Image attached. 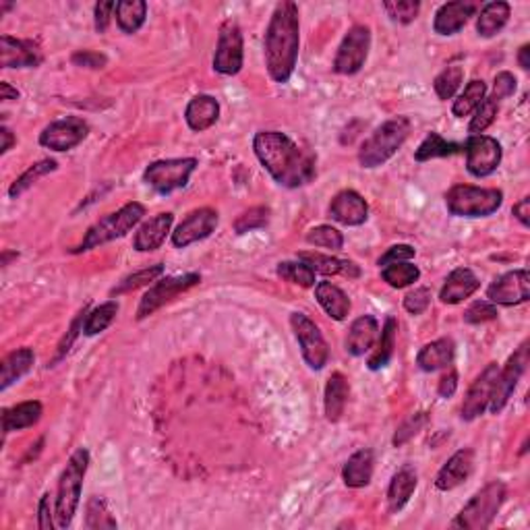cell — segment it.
Returning a JSON list of instances; mask_svg holds the SVG:
<instances>
[{
    "instance_id": "22",
    "label": "cell",
    "mask_w": 530,
    "mask_h": 530,
    "mask_svg": "<svg viewBox=\"0 0 530 530\" xmlns=\"http://www.w3.org/2000/svg\"><path fill=\"white\" fill-rule=\"evenodd\" d=\"M475 468V451L470 448L458 450L450 460L443 464L435 476V487L440 491H451L460 487L464 481L473 475Z\"/></svg>"
},
{
    "instance_id": "35",
    "label": "cell",
    "mask_w": 530,
    "mask_h": 530,
    "mask_svg": "<svg viewBox=\"0 0 530 530\" xmlns=\"http://www.w3.org/2000/svg\"><path fill=\"white\" fill-rule=\"evenodd\" d=\"M512 15V6L503 0H495V3H487L483 6L479 17H476V31L481 38H493L506 28Z\"/></svg>"
},
{
    "instance_id": "60",
    "label": "cell",
    "mask_w": 530,
    "mask_h": 530,
    "mask_svg": "<svg viewBox=\"0 0 530 530\" xmlns=\"http://www.w3.org/2000/svg\"><path fill=\"white\" fill-rule=\"evenodd\" d=\"M456 390H458V373L454 369H450L446 375L442 377L437 391H440L442 398H451L456 394Z\"/></svg>"
},
{
    "instance_id": "41",
    "label": "cell",
    "mask_w": 530,
    "mask_h": 530,
    "mask_svg": "<svg viewBox=\"0 0 530 530\" xmlns=\"http://www.w3.org/2000/svg\"><path fill=\"white\" fill-rule=\"evenodd\" d=\"M116 313H119V303L116 300H108V303H102L94 311H89L83 325L85 336H96V333L108 330L116 319Z\"/></svg>"
},
{
    "instance_id": "9",
    "label": "cell",
    "mask_w": 530,
    "mask_h": 530,
    "mask_svg": "<svg viewBox=\"0 0 530 530\" xmlns=\"http://www.w3.org/2000/svg\"><path fill=\"white\" fill-rule=\"evenodd\" d=\"M243 63H245L243 31H240L237 21L226 19V21L220 25V31H218V44H215V55H214V71L220 75L232 77L240 73Z\"/></svg>"
},
{
    "instance_id": "34",
    "label": "cell",
    "mask_w": 530,
    "mask_h": 530,
    "mask_svg": "<svg viewBox=\"0 0 530 530\" xmlns=\"http://www.w3.org/2000/svg\"><path fill=\"white\" fill-rule=\"evenodd\" d=\"M34 363H36V355L34 350L28 349V346H25V349L13 350L11 355L3 361V367H0V390L6 391L23 375H28L31 367H34Z\"/></svg>"
},
{
    "instance_id": "13",
    "label": "cell",
    "mask_w": 530,
    "mask_h": 530,
    "mask_svg": "<svg viewBox=\"0 0 530 530\" xmlns=\"http://www.w3.org/2000/svg\"><path fill=\"white\" fill-rule=\"evenodd\" d=\"M528 367V342H522L512 357L508 358L506 367L500 369L495 379V388H493V396H491L489 402V410L493 415H500V412L506 408V404L512 398L514 390L518 388V382L525 375V371Z\"/></svg>"
},
{
    "instance_id": "43",
    "label": "cell",
    "mask_w": 530,
    "mask_h": 530,
    "mask_svg": "<svg viewBox=\"0 0 530 530\" xmlns=\"http://www.w3.org/2000/svg\"><path fill=\"white\" fill-rule=\"evenodd\" d=\"M382 278L383 282H388L391 288H407L418 282L421 270H418L416 265H412L410 261H402V264H391L382 267Z\"/></svg>"
},
{
    "instance_id": "48",
    "label": "cell",
    "mask_w": 530,
    "mask_h": 530,
    "mask_svg": "<svg viewBox=\"0 0 530 530\" xmlns=\"http://www.w3.org/2000/svg\"><path fill=\"white\" fill-rule=\"evenodd\" d=\"M497 113H500V104H497L495 100H491V97H485L481 106L475 110L473 121H470V124H468V133L470 135H483V133H485L491 124L495 122Z\"/></svg>"
},
{
    "instance_id": "32",
    "label": "cell",
    "mask_w": 530,
    "mask_h": 530,
    "mask_svg": "<svg viewBox=\"0 0 530 530\" xmlns=\"http://www.w3.org/2000/svg\"><path fill=\"white\" fill-rule=\"evenodd\" d=\"M315 299L317 303L322 305V309L336 322H344L350 313V299L346 297V292L342 288H338L336 284L327 282H317L315 284Z\"/></svg>"
},
{
    "instance_id": "4",
    "label": "cell",
    "mask_w": 530,
    "mask_h": 530,
    "mask_svg": "<svg viewBox=\"0 0 530 530\" xmlns=\"http://www.w3.org/2000/svg\"><path fill=\"white\" fill-rule=\"evenodd\" d=\"M410 135V121L407 116L385 121L382 127L373 130L369 139H365L358 152V162L363 168H379L396 156Z\"/></svg>"
},
{
    "instance_id": "28",
    "label": "cell",
    "mask_w": 530,
    "mask_h": 530,
    "mask_svg": "<svg viewBox=\"0 0 530 530\" xmlns=\"http://www.w3.org/2000/svg\"><path fill=\"white\" fill-rule=\"evenodd\" d=\"M350 396V383L342 373H332L330 379L325 383V394H324V410L325 418L330 423H338L342 418L346 404H349Z\"/></svg>"
},
{
    "instance_id": "30",
    "label": "cell",
    "mask_w": 530,
    "mask_h": 530,
    "mask_svg": "<svg viewBox=\"0 0 530 530\" xmlns=\"http://www.w3.org/2000/svg\"><path fill=\"white\" fill-rule=\"evenodd\" d=\"M373 468H375V456L371 450L355 451L342 468L344 485L350 489L367 487L373 479Z\"/></svg>"
},
{
    "instance_id": "56",
    "label": "cell",
    "mask_w": 530,
    "mask_h": 530,
    "mask_svg": "<svg viewBox=\"0 0 530 530\" xmlns=\"http://www.w3.org/2000/svg\"><path fill=\"white\" fill-rule=\"evenodd\" d=\"M416 251L410 245H394L385 251L382 257H379V267L391 265V264H402V261H410L415 257Z\"/></svg>"
},
{
    "instance_id": "42",
    "label": "cell",
    "mask_w": 530,
    "mask_h": 530,
    "mask_svg": "<svg viewBox=\"0 0 530 530\" xmlns=\"http://www.w3.org/2000/svg\"><path fill=\"white\" fill-rule=\"evenodd\" d=\"M276 273L284 282L297 284L300 288L315 286V272L303 261H282V264H278Z\"/></svg>"
},
{
    "instance_id": "52",
    "label": "cell",
    "mask_w": 530,
    "mask_h": 530,
    "mask_svg": "<svg viewBox=\"0 0 530 530\" xmlns=\"http://www.w3.org/2000/svg\"><path fill=\"white\" fill-rule=\"evenodd\" d=\"M497 315H500V313H497V307L493 303H489V300H476V303H473L464 311V322L479 325L485 322H493Z\"/></svg>"
},
{
    "instance_id": "5",
    "label": "cell",
    "mask_w": 530,
    "mask_h": 530,
    "mask_svg": "<svg viewBox=\"0 0 530 530\" xmlns=\"http://www.w3.org/2000/svg\"><path fill=\"white\" fill-rule=\"evenodd\" d=\"M143 215H146V206L139 204V201H130V204L122 206L119 212L104 215L102 220H97L94 226L88 228L81 245L75 247L73 253H88L91 248H97L106 243H113L116 239L127 237V234L143 220Z\"/></svg>"
},
{
    "instance_id": "18",
    "label": "cell",
    "mask_w": 530,
    "mask_h": 530,
    "mask_svg": "<svg viewBox=\"0 0 530 530\" xmlns=\"http://www.w3.org/2000/svg\"><path fill=\"white\" fill-rule=\"evenodd\" d=\"M500 373V365L489 363L485 369L481 371V375L475 379L467 391V398L462 402V421H475L483 412L489 408L491 396H493L495 379Z\"/></svg>"
},
{
    "instance_id": "6",
    "label": "cell",
    "mask_w": 530,
    "mask_h": 530,
    "mask_svg": "<svg viewBox=\"0 0 530 530\" xmlns=\"http://www.w3.org/2000/svg\"><path fill=\"white\" fill-rule=\"evenodd\" d=\"M503 204L500 189H483L475 185H454L446 193V207L458 218H487Z\"/></svg>"
},
{
    "instance_id": "20",
    "label": "cell",
    "mask_w": 530,
    "mask_h": 530,
    "mask_svg": "<svg viewBox=\"0 0 530 530\" xmlns=\"http://www.w3.org/2000/svg\"><path fill=\"white\" fill-rule=\"evenodd\" d=\"M330 215L342 226H361L369 218V206L361 193L346 189L332 199Z\"/></svg>"
},
{
    "instance_id": "24",
    "label": "cell",
    "mask_w": 530,
    "mask_h": 530,
    "mask_svg": "<svg viewBox=\"0 0 530 530\" xmlns=\"http://www.w3.org/2000/svg\"><path fill=\"white\" fill-rule=\"evenodd\" d=\"M379 338V322L373 315L355 319L346 336V352L352 357H365Z\"/></svg>"
},
{
    "instance_id": "3",
    "label": "cell",
    "mask_w": 530,
    "mask_h": 530,
    "mask_svg": "<svg viewBox=\"0 0 530 530\" xmlns=\"http://www.w3.org/2000/svg\"><path fill=\"white\" fill-rule=\"evenodd\" d=\"M89 468V451L85 448L75 450L71 454L67 467H64L61 479H58L56 500H55V516L58 528H69L73 522L77 508L81 501L83 481Z\"/></svg>"
},
{
    "instance_id": "57",
    "label": "cell",
    "mask_w": 530,
    "mask_h": 530,
    "mask_svg": "<svg viewBox=\"0 0 530 530\" xmlns=\"http://www.w3.org/2000/svg\"><path fill=\"white\" fill-rule=\"evenodd\" d=\"M85 317H88V307H83V311L77 315V319L73 322V325H71L69 330V336L63 338V342L58 344V352H56V361H61V358L67 355L71 344H73V340L80 336V332H83V325H85Z\"/></svg>"
},
{
    "instance_id": "53",
    "label": "cell",
    "mask_w": 530,
    "mask_h": 530,
    "mask_svg": "<svg viewBox=\"0 0 530 530\" xmlns=\"http://www.w3.org/2000/svg\"><path fill=\"white\" fill-rule=\"evenodd\" d=\"M431 305V290L429 288H415V290H410L407 297H404V309H407L410 315H421L429 309Z\"/></svg>"
},
{
    "instance_id": "33",
    "label": "cell",
    "mask_w": 530,
    "mask_h": 530,
    "mask_svg": "<svg viewBox=\"0 0 530 530\" xmlns=\"http://www.w3.org/2000/svg\"><path fill=\"white\" fill-rule=\"evenodd\" d=\"M42 402L28 400L15 407L3 410V431L4 435L13 433V431H23L34 427V425L42 418Z\"/></svg>"
},
{
    "instance_id": "17",
    "label": "cell",
    "mask_w": 530,
    "mask_h": 530,
    "mask_svg": "<svg viewBox=\"0 0 530 530\" xmlns=\"http://www.w3.org/2000/svg\"><path fill=\"white\" fill-rule=\"evenodd\" d=\"M487 299L493 305L514 307L530 299V276L526 270H514L503 273L487 288Z\"/></svg>"
},
{
    "instance_id": "62",
    "label": "cell",
    "mask_w": 530,
    "mask_h": 530,
    "mask_svg": "<svg viewBox=\"0 0 530 530\" xmlns=\"http://www.w3.org/2000/svg\"><path fill=\"white\" fill-rule=\"evenodd\" d=\"M0 137H3V146H0V154H6L9 149L15 146V135H13V130L9 127H0Z\"/></svg>"
},
{
    "instance_id": "49",
    "label": "cell",
    "mask_w": 530,
    "mask_h": 530,
    "mask_svg": "<svg viewBox=\"0 0 530 530\" xmlns=\"http://www.w3.org/2000/svg\"><path fill=\"white\" fill-rule=\"evenodd\" d=\"M383 9L391 21L408 25L418 17L421 3H416V0H388V3H383Z\"/></svg>"
},
{
    "instance_id": "12",
    "label": "cell",
    "mask_w": 530,
    "mask_h": 530,
    "mask_svg": "<svg viewBox=\"0 0 530 530\" xmlns=\"http://www.w3.org/2000/svg\"><path fill=\"white\" fill-rule=\"evenodd\" d=\"M201 282L199 273H182V276H168L162 280H156V284L149 288V290L143 294V299L139 300V309H137V319H146L149 315H154L156 311L162 309L164 305L170 303L174 297L187 292L189 288L198 286Z\"/></svg>"
},
{
    "instance_id": "11",
    "label": "cell",
    "mask_w": 530,
    "mask_h": 530,
    "mask_svg": "<svg viewBox=\"0 0 530 530\" xmlns=\"http://www.w3.org/2000/svg\"><path fill=\"white\" fill-rule=\"evenodd\" d=\"M290 325L294 336H297L300 352H303L305 363L313 371H322L327 361H330V346H327L322 330L305 313H292Z\"/></svg>"
},
{
    "instance_id": "44",
    "label": "cell",
    "mask_w": 530,
    "mask_h": 530,
    "mask_svg": "<svg viewBox=\"0 0 530 530\" xmlns=\"http://www.w3.org/2000/svg\"><path fill=\"white\" fill-rule=\"evenodd\" d=\"M164 273V265L162 264H156L152 267H146V270L137 272V273H130L122 280V282L116 284L113 290H110V297H121V294H127V292H133L137 288L141 286H147L158 280Z\"/></svg>"
},
{
    "instance_id": "15",
    "label": "cell",
    "mask_w": 530,
    "mask_h": 530,
    "mask_svg": "<svg viewBox=\"0 0 530 530\" xmlns=\"http://www.w3.org/2000/svg\"><path fill=\"white\" fill-rule=\"evenodd\" d=\"M89 135V124L80 116H67V119L50 122L40 133V146L52 152H71Z\"/></svg>"
},
{
    "instance_id": "36",
    "label": "cell",
    "mask_w": 530,
    "mask_h": 530,
    "mask_svg": "<svg viewBox=\"0 0 530 530\" xmlns=\"http://www.w3.org/2000/svg\"><path fill=\"white\" fill-rule=\"evenodd\" d=\"M396 333H398V322H396V317L390 315L388 319H385L382 332H379L375 350L371 352V357L367 361V367L371 371H379V369L388 367L391 357H394V350H396Z\"/></svg>"
},
{
    "instance_id": "23",
    "label": "cell",
    "mask_w": 530,
    "mask_h": 530,
    "mask_svg": "<svg viewBox=\"0 0 530 530\" xmlns=\"http://www.w3.org/2000/svg\"><path fill=\"white\" fill-rule=\"evenodd\" d=\"M172 222H174V214L170 212L158 214L154 215V218H149L147 222H143L133 239L135 251L152 253L156 248H160L170 234V231H172Z\"/></svg>"
},
{
    "instance_id": "61",
    "label": "cell",
    "mask_w": 530,
    "mask_h": 530,
    "mask_svg": "<svg viewBox=\"0 0 530 530\" xmlns=\"http://www.w3.org/2000/svg\"><path fill=\"white\" fill-rule=\"evenodd\" d=\"M512 214H514V218L518 220L522 226L528 228L530 226V198H522L518 201V204L514 206Z\"/></svg>"
},
{
    "instance_id": "29",
    "label": "cell",
    "mask_w": 530,
    "mask_h": 530,
    "mask_svg": "<svg viewBox=\"0 0 530 530\" xmlns=\"http://www.w3.org/2000/svg\"><path fill=\"white\" fill-rule=\"evenodd\" d=\"M299 261H303L311 267L315 273L324 276H344V278H358L361 276V267L352 264L349 259H338L332 255L322 253H299Z\"/></svg>"
},
{
    "instance_id": "19",
    "label": "cell",
    "mask_w": 530,
    "mask_h": 530,
    "mask_svg": "<svg viewBox=\"0 0 530 530\" xmlns=\"http://www.w3.org/2000/svg\"><path fill=\"white\" fill-rule=\"evenodd\" d=\"M44 63L42 48L34 40L0 38V67L3 69H36Z\"/></svg>"
},
{
    "instance_id": "40",
    "label": "cell",
    "mask_w": 530,
    "mask_h": 530,
    "mask_svg": "<svg viewBox=\"0 0 530 530\" xmlns=\"http://www.w3.org/2000/svg\"><path fill=\"white\" fill-rule=\"evenodd\" d=\"M56 168H58V162L56 160H50V158L31 164V166L28 170H25V172L21 176H19V179L9 187V198H13V199L21 198V195L25 191H29V189L34 187L38 181L44 179L46 174L55 172Z\"/></svg>"
},
{
    "instance_id": "59",
    "label": "cell",
    "mask_w": 530,
    "mask_h": 530,
    "mask_svg": "<svg viewBox=\"0 0 530 530\" xmlns=\"http://www.w3.org/2000/svg\"><path fill=\"white\" fill-rule=\"evenodd\" d=\"M116 11V3H97L94 9V23H96V31L97 34H106V29L110 28V19H113V13Z\"/></svg>"
},
{
    "instance_id": "8",
    "label": "cell",
    "mask_w": 530,
    "mask_h": 530,
    "mask_svg": "<svg viewBox=\"0 0 530 530\" xmlns=\"http://www.w3.org/2000/svg\"><path fill=\"white\" fill-rule=\"evenodd\" d=\"M199 162L195 158H170L152 162L143 172L146 185L160 195H170L179 189H185L191 181V174L198 170Z\"/></svg>"
},
{
    "instance_id": "50",
    "label": "cell",
    "mask_w": 530,
    "mask_h": 530,
    "mask_svg": "<svg viewBox=\"0 0 530 530\" xmlns=\"http://www.w3.org/2000/svg\"><path fill=\"white\" fill-rule=\"evenodd\" d=\"M307 243L322 247V248H332V251H340L344 247V234L336 231L333 226H317L309 231L307 234Z\"/></svg>"
},
{
    "instance_id": "58",
    "label": "cell",
    "mask_w": 530,
    "mask_h": 530,
    "mask_svg": "<svg viewBox=\"0 0 530 530\" xmlns=\"http://www.w3.org/2000/svg\"><path fill=\"white\" fill-rule=\"evenodd\" d=\"M55 509H52V495L44 493L40 503H38V528L40 530H52L55 528Z\"/></svg>"
},
{
    "instance_id": "51",
    "label": "cell",
    "mask_w": 530,
    "mask_h": 530,
    "mask_svg": "<svg viewBox=\"0 0 530 530\" xmlns=\"http://www.w3.org/2000/svg\"><path fill=\"white\" fill-rule=\"evenodd\" d=\"M427 423H429V415H427V412H416V415L408 416L407 421H404L400 425V427L396 429L394 440H391V443H394L396 448H402L404 443H408L412 440V437H415L418 433V431H421Z\"/></svg>"
},
{
    "instance_id": "26",
    "label": "cell",
    "mask_w": 530,
    "mask_h": 530,
    "mask_svg": "<svg viewBox=\"0 0 530 530\" xmlns=\"http://www.w3.org/2000/svg\"><path fill=\"white\" fill-rule=\"evenodd\" d=\"M218 119H220V104L214 96L199 94L187 104L185 121L191 130L204 133V130L212 129L214 124L218 122Z\"/></svg>"
},
{
    "instance_id": "38",
    "label": "cell",
    "mask_w": 530,
    "mask_h": 530,
    "mask_svg": "<svg viewBox=\"0 0 530 530\" xmlns=\"http://www.w3.org/2000/svg\"><path fill=\"white\" fill-rule=\"evenodd\" d=\"M462 152H464V143L446 141L440 133H429L415 152V160L429 162L435 158H451V156L462 154Z\"/></svg>"
},
{
    "instance_id": "64",
    "label": "cell",
    "mask_w": 530,
    "mask_h": 530,
    "mask_svg": "<svg viewBox=\"0 0 530 530\" xmlns=\"http://www.w3.org/2000/svg\"><path fill=\"white\" fill-rule=\"evenodd\" d=\"M518 64H520L522 71H528L530 69V46L528 44H525L518 50Z\"/></svg>"
},
{
    "instance_id": "54",
    "label": "cell",
    "mask_w": 530,
    "mask_h": 530,
    "mask_svg": "<svg viewBox=\"0 0 530 530\" xmlns=\"http://www.w3.org/2000/svg\"><path fill=\"white\" fill-rule=\"evenodd\" d=\"M71 63L81 69L100 71L108 64V58L106 55H102V52H96V50H77L75 55L71 56Z\"/></svg>"
},
{
    "instance_id": "47",
    "label": "cell",
    "mask_w": 530,
    "mask_h": 530,
    "mask_svg": "<svg viewBox=\"0 0 530 530\" xmlns=\"http://www.w3.org/2000/svg\"><path fill=\"white\" fill-rule=\"evenodd\" d=\"M270 207L257 206L243 212L234 222V232L237 234H247L253 231H259V228H265L267 222H270Z\"/></svg>"
},
{
    "instance_id": "10",
    "label": "cell",
    "mask_w": 530,
    "mask_h": 530,
    "mask_svg": "<svg viewBox=\"0 0 530 530\" xmlns=\"http://www.w3.org/2000/svg\"><path fill=\"white\" fill-rule=\"evenodd\" d=\"M371 50V29L367 25H352L333 58V73L357 75L365 67Z\"/></svg>"
},
{
    "instance_id": "7",
    "label": "cell",
    "mask_w": 530,
    "mask_h": 530,
    "mask_svg": "<svg viewBox=\"0 0 530 530\" xmlns=\"http://www.w3.org/2000/svg\"><path fill=\"white\" fill-rule=\"evenodd\" d=\"M506 485L501 481H491L485 487L470 497V501L456 516L454 526L464 530H485L500 514L501 503L506 500Z\"/></svg>"
},
{
    "instance_id": "55",
    "label": "cell",
    "mask_w": 530,
    "mask_h": 530,
    "mask_svg": "<svg viewBox=\"0 0 530 530\" xmlns=\"http://www.w3.org/2000/svg\"><path fill=\"white\" fill-rule=\"evenodd\" d=\"M516 83L518 81H516V77L509 73V71H501V73H497L493 80V94H491V100L500 104L501 100H506V97L514 96Z\"/></svg>"
},
{
    "instance_id": "14",
    "label": "cell",
    "mask_w": 530,
    "mask_h": 530,
    "mask_svg": "<svg viewBox=\"0 0 530 530\" xmlns=\"http://www.w3.org/2000/svg\"><path fill=\"white\" fill-rule=\"evenodd\" d=\"M464 152H467V170L475 179L493 174L503 158L501 143L489 135H470L464 143Z\"/></svg>"
},
{
    "instance_id": "46",
    "label": "cell",
    "mask_w": 530,
    "mask_h": 530,
    "mask_svg": "<svg viewBox=\"0 0 530 530\" xmlns=\"http://www.w3.org/2000/svg\"><path fill=\"white\" fill-rule=\"evenodd\" d=\"M85 528L97 530V528H116V520L110 514L106 501L100 497H89L88 506H85Z\"/></svg>"
},
{
    "instance_id": "21",
    "label": "cell",
    "mask_w": 530,
    "mask_h": 530,
    "mask_svg": "<svg viewBox=\"0 0 530 530\" xmlns=\"http://www.w3.org/2000/svg\"><path fill=\"white\" fill-rule=\"evenodd\" d=\"M476 9L479 6L470 0H456V3L442 4L435 13L433 31L437 36H456L468 23V19L475 15Z\"/></svg>"
},
{
    "instance_id": "45",
    "label": "cell",
    "mask_w": 530,
    "mask_h": 530,
    "mask_svg": "<svg viewBox=\"0 0 530 530\" xmlns=\"http://www.w3.org/2000/svg\"><path fill=\"white\" fill-rule=\"evenodd\" d=\"M464 81V69L458 67V64H451V67L443 69L440 75L435 77L433 81V89L440 100H451L460 89V85Z\"/></svg>"
},
{
    "instance_id": "25",
    "label": "cell",
    "mask_w": 530,
    "mask_h": 530,
    "mask_svg": "<svg viewBox=\"0 0 530 530\" xmlns=\"http://www.w3.org/2000/svg\"><path fill=\"white\" fill-rule=\"evenodd\" d=\"M479 286L481 282L473 270H468V267H456V270L446 278V284L442 288L440 299L442 303L446 305H458L462 303L464 299L473 297V294L479 290Z\"/></svg>"
},
{
    "instance_id": "31",
    "label": "cell",
    "mask_w": 530,
    "mask_h": 530,
    "mask_svg": "<svg viewBox=\"0 0 530 530\" xmlns=\"http://www.w3.org/2000/svg\"><path fill=\"white\" fill-rule=\"evenodd\" d=\"M418 485L416 470L412 467H402L398 473L391 476L390 487H388V508L391 514L400 512V509L410 501L412 493Z\"/></svg>"
},
{
    "instance_id": "39",
    "label": "cell",
    "mask_w": 530,
    "mask_h": 530,
    "mask_svg": "<svg viewBox=\"0 0 530 530\" xmlns=\"http://www.w3.org/2000/svg\"><path fill=\"white\" fill-rule=\"evenodd\" d=\"M485 97H487V83L483 80H473L470 83H467V88H464L462 94L456 97L454 106H451V113H454V116H458V119L470 116L476 108L481 106Z\"/></svg>"
},
{
    "instance_id": "16",
    "label": "cell",
    "mask_w": 530,
    "mask_h": 530,
    "mask_svg": "<svg viewBox=\"0 0 530 530\" xmlns=\"http://www.w3.org/2000/svg\"><path fill=\"white\" fill-rule=\"evenodd\" d=\"M215 228H218V212L212 207H199L176 226V231L172 232V245L176 248H187L212 237Z\"/></svg>"
},
{
    "instance_id": "1",
    "label": "cell",
    "mask_w": 530,
    "mask_h": 530,
    "mask_svg": "<svg viewBox=\"0 0 530 530\" xmlns=\"http://www.w3.org/2000/svg\"><path fill=\"white\" fill-rule=\"evenodd\" d=\"M253 152L280 187L299 189L315 179V154L300 147L280 130H259L253 139Z\"/></svg>"
},
{
    "instance_id": "2",
    "label": "cell",
    "mask_w": 530,
    "mask_h": 530,
    "mask_svg": "<svg viewBox=\"0 0 530 530\" xmlns=\"http://www.w3.org/2000/svg\"><path fill=\"white\" fill-rule=\"evenodd\" d=\"M299 6L292 0L278 3L267 23L264 56L267 73L276 83H288L294 73L300 48Z\"/></svg>"
},
{
    "instance_id": "37",
    "label": "cell",
    "mask_w": 530,
    "mask_h": 530,
    "mask_svg": "<svg viewBox=\"0 0 530 530\" xmlns=\"http://www.w3.org/2000/svg\"><path fill=\"white\" fill-rule=\"evenodd\" d=\"M116 23L124 34H137L147 19L146 0H121L116 3Z\"/></svg>"
},
{
    "instance_id": "27",
    "label": "cell",
    "mask_w": 530,
    "mask_h": 530,
    "mask_svg": "<svg viewBox=\"0 0 530 530\" xmlns=\"http://www.w3.org/2000/svg\"><path fill=\"white\" fill-rule=\"evenodd\" d=\"M456 355V344L451 338H440L433 340V342L425 344L416 355V365L418 369L425 373H435L440 369L450 367L454 363Z\"/></svg>"
},
{
    "instance_id": "63",
    "label": "cell",
    "mask_w": 530,
    "mask_h": 530,
    "mask_svg": "<svg viewBox=\"0 0 530 530\" xmlns=\"http://www.w3.org/2000/svg\"><path fill=\"white\" fill-rule=\"evenodd\" d=\"M17 97H19V91L15 88H11V83L6 81L0 83V100L11 102V100H17Z\"/></svg>"
}]
</instances>
